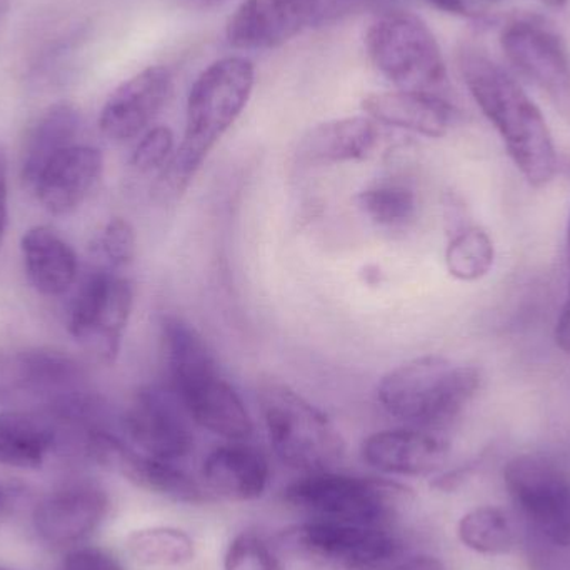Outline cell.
<instances>
[{"label":"cell","mask_w":570,"mask_h":570,"mask_svg":"<svg viewBox=\"0 0 570 570\" xmlns=\"http://www.w3.org/2000/svg\"><path fill=\"white\" fill-rule=\"evenodd\" d=\"M256 69L246 57H224L194 82L187 99L186 132L157 177L154 194L163 203L180 199L253 96Z\"/></svg>","instance_id":"1"},{"label":"cell","mask_w":570,"mask_h":570,"mask_svg":"<svg viewBox=\"0 0 570 570\" xmlns=\"http://www.w3.org/2000/svg\"><path fill=\"white\" fill-rule=\"evenodd\" d=\"M160 341L169 387L190 421L227 441H244L254 422L236 389L223 377L216 355L203 335L177 315H164Z\"/></svg>","instance_id":"2"},{"label":"cell","mask_w":570,"mask_h":570,"mask_svg":"<svg viewBox=\"0 0 570 570\" xmlns=\"http://www.w3.org/2000/svg\"><path fill=\"white\" fill-rule=\"evenodd\" d=\"M459 69L524 179L532 187L548 186L558 170V154L538 106L498 63L478 50L461 52Z\"/></svg>","instance_id":"3"},{"label":"cell","mask_w":570,"mask_h":570,"mask_svg":"<svg viewBox=\"0 0 570 570\" xmlns=\"http://www.w3.org/2000/svg\"><path fill=\"white\" fill-rule=\"evenodd\" d=\"M481 384V368L424 355L389 371L377 399L389 415L409 428L442 432L461 417Z\"/></svg>","instance_id":"4"},{"label":"cell","mask_w":570,"mask_h":570,"mask_svg":"<svg viewBox=\"0 0 570 570\" xmlns=\"http://www.w3.org/2000/svg\"><path fill=\"white\" fill-rule=\"evenodd\" d=\"M261 412L271 445L287 468L332 471L344 458V439L331 419L277 377L259 382Z\"/></svg>","instance_id":"5"},{"label":"cell","mask_w":570,"mask_h":570,"mask_svg":"<svg viewBox=\"0 0 570 570\" xmlns=\"http://www.w3.org/2000/svg\"><path fill=\"white\" fill-rule=\"evenodd\" d=\"M411 491L397 482L334 471L311 472L285 488L288 508L312 521L384 528L407 505Z\"/></svg>","instance_id":"6"},{"label":"cell","mask_w":570,"mask_h":570,"mask_svg":"<svg viewBox=\"0 0 570 570\" xmlns=\"http://www.w3.org/2000/svg\"><path fill=\"white\" fill-rule=\"evenodd\" d=\"M365 49L375 69L397 89L438 94L444 86L441 47L414 13L391 10L375 17L365 33Z\"/></svg>","instance_id":"7"},{"label":"cell","mask_w":570,"mask_h":570,"mask_svg":"<svg viewBox=\"0 0 570 570\" xmlns=\"http://www.w3.org/2000/svg\"><path fill=\"white\" fill-rule=\"evenodd\" d=\"M279 539L288 554L331 570H375L402 551L401 539L389 529L312 519L285 529Z\"/></svg>","instance_id":"8"},{"label":"cell","mask_w":570,"mask_h":570,"mask_svg":"<svg viewBox=\"0 0 570 570\" xmlns=\"http://www.w3.org/2000/svg\"><path fill=\"white\" fill-rule=\"evenodd\" d=\"M134 307L132 284L119 271L97 266L73 292L67 312L72 337L106 364H114Z\"/></svg>","instance_id":"9"},{"label":"cell","mask_w":570,"mask_h":570,"mask_svg":"<svg viewBox=\"0 0 570 570\" xmlns=\"http://www.w3.org/2000/svg\"><path fill=\"white\" fill-rule=\"evenodd\" d=\"M504 481L518 508L559 548H570V475L551 459L519 455L504 469Z\"/></svg>","instance_id":"10"},{"label":"cell","mask_w":570,"mask_h":570,"mask_svg":"<svg viewBox=\"0 0 570 570\" xmlns=\"http://www.w3.org/2000/svg\"><path fill=\"white\" fill-rule=\"evenodd\" d=\"M7 392L39 405L42 414L66 417L94 401L82 371L59 352H23L13 358L7 374Z\"/></svg>","instance_id":"11"},{"label":"cell","mask_w":570,"mask_h":570,"mask_svg":"<svg viewBox=\"0 0 570 570\" xmlns=\"http://www.w3.org/2000/svg\"><path fill=\"white\" fill-rule=\"evenodd\" d=\"M190 417L177 395L159 385L139 389L122 417L127 442L142 454L174 462L193 452Z\"/></svg>","instance_id":"12"},{"label":"cell","mask_w":570,"mask_h":570,"mask_svg":"<svg viewBox=\"0 0 570 570\" xmlns=\"http://www.w3.org/2000/svg\"><path fill=\"white\" fill-rule=\"evenodd\" d=\"M83 449L90 458L120 472L127 481L144 491L177 504L203 505L214 501L209 489H204L193 475L176 468L174 462L142 454L107 429H94Z\"/></svg>","instance_id":"13"},{"label":"cell","mask_w":570,"mask_h":570,"mask_svg":"<svg viewBox=\"0 0 570 570\" xmlns=\"http://www.w3.org/2000/svg\"><path fill=\"white\" fill-rule=\"evenodd\" d=\"M501 46L518 72L570 122V57L561 37L541 23L519 20L505 27Z\"/></svg>","instance_id":"14"},{"label":"cell","mask_w":570,"mask_h":570,"mask_svg":"<svg viewBox=\"0 0 570 570\" xmlns=\"http://www.w3.org/2000/svg\"><path fill=\"white\" fill-rule=\"evenodd\" d=\"M327 20L325 0H244L227 23V40L236 49H276Z\"/></svg>","instance_id":"15"},{"label":"cell","mask_w":570,"mask_h":570,"mask_svg":"<svg viewBox=\"0 0 570 570\" xmlns=\"http://www.w3.org/2000/svg\"><path fill=\"white\" fill-rule=\"evenodd\" d=\"M107 492L96 482L63 484L33 509L32 522L39 538L50 546H72L89 538L109 514Z\"/></svg>","instance_id":"16"},{"label":"cell","mask_w":570,"mask_h":570,"mask_svg":"<svg viewBox=\"0 0 570 570\" xmlns=\"http://www.w3.org/2000/svg\"><path fill=\"white\" fill-rule=\"evenodd\" d=\"M173 86V72L164 66L147 67L130 77L104 104L100 132L116 142L139 136L166 107Z\"/></svg>","instance_id":"17"},{"label":"cell","mask_w":570,"mask_h":570,"mask_svg":"<svg viewBox=\"0 0 570 570\" xmlns=\"http://www.w3.org/2000/svg\"><path fill=\"white\" fill-rule=\"evenodd\" d=\"M449 442L441 432L417 428L389 429L368 435L362 444L365 464L375 471L404 478L438 472L449 458Z\"/></svg>","instance_id":"18"},{"label":"cell","mask_w":570,"mask_h":570,"mask_svg":"<svg viewBox=\"0 0 570 570\" xmlns=\"http://www.w3.org/2000/svg\"><path fill=\"white\" fill-rule=\"evenodd\" d=\"M104 159L96 147L73 144L60 150L40 173L33 193L53 216L76 210L102 176Z\"/></svg>","instance_id":"19"},{"label":"cell","mask_w":570,"mask_h":570,"mask_svg":"<svg viewBox=\"0 0 570 570\" xmlns=\"http://www.w3.org/2000/svg\"><path fill=\"white\" fill-rule=\"evenodd\" d=\"M362 109L374 122L421 136H445L455 120V109L439 94L394 90L371 94L362 100Z\"/></svg>","instance_id":"20"},{"label":"cell","mask_w":570,"mask_h":570,"mask_svg":"<svg viewBox=\"0 0 570 570\" xmlns=\"http://www.w3.org/2000/svg\"><path fill=\"white\" fill-rule=\"evenodd\" d=\"M203 475L210 494L229 502H250L266 494L271 468L257 449L229 444L214 449L207 455Z\"/></svg>","instance_id":"21"},{"label":"cell","mask_w":570,"mask_h":570,"mask_svg":"<svg viewBox=\"0 0 570 570\" xmlns=\"http://www.w3.org/2000/svg\"><path fill=\"white\" fill-rule=\"evenodd\" d=\"M379 142L371 117L328 120L308 130L298 144V157L308 164H344L364 160Z\"/></svg>","instance_id":"22"},{"label":"cell","mask_w":570,"mask_h":570,"mask_svg":"<svg viewBox=\"0 0 570 570\" xmlns=\"http://www.w3.org/2000/svg\"><path fill=\"white\" fill-rule=\"evenodd\" d=\"M59 429L39 411H0V464L13 469H39L59 444Z\"/></svg>","instance_id":"23"},{"label":"cell","mask_w":570,"mask_h":570,"mask_svg":"<svg viewBox=\"0 0 570 570\" xmlns=\"http://www.w3.org/2000/svg\"><path fill=\"white\" fill-rule=\"evenodd\" d=\"M20 249L29 283L40 294L57 297L76 283V253L56 230L32 227L23 234Z\"/></svg>","instance_id":"24"},{"label":"cell","mask_w":570,"mask_h":570,"mask_svg":"<svg viewBox=\"0 0 570 570\" xmlns=\"http://www.w3.org/2000/svg\"><path fill=\"white\" fill-rule=\"evenodd\" d=\"M79 112L69 104L50 107L30 130L22 150V179L33 189L43 167L67 147L76 144Z\"/></svg>","instance_id":"25"},{"label":"cell","mask_w":570,"mask_h":570,"mask_svg":"<svg viewBox=\"0 0 570 570\" xmlns=\"http://www.w3.org/2000/svg\"><path fill=\"white\" fill-rule=\"evenodd\" d=\"M127 551L147 568H180L196 554L193 538L183 529L146 528L127 538Z\"/></svg>","instance_id":"26"},{"label":"cell","mask_w":570,"mask_h":570,"mask_svg":"<svg viewBox=\"0 0 570 570\" xmlns=\"http://www.w3.org/2000/svg\"><path fill=\"white\" fill-rule=\"evenodd\" d=\"M494 261V240L481 227L471 224L449 239L445 266L454 279L475 283L491 273Z\"/></svg>","instance_id":"27"},{"label":"cell","mask_w":570,"mask_h":570,"mask_svg":"<svg viewBox=\"0 0 570 570\" xmlns=\"http://www.w3.org/2000/svg\"><path fill=\"white\" fill-rule=\"evenodd\" d=\"M355 200L372 223L389 229L407 226L417 210L414 190L399 183L375 184L358 193Z\"/></svg>","instance_id":"28"},{"label":"cell","mask_w":570,"mask_h":570,"mask_svg":"<svg viewBox=\"0 0 570 570\" xmlns=\"http://www.w3.org/2000/svg\"><path fill=\"white\" fill-rule=\"evenodd\" d=\"M458 535L465 548L478 554H505L514 544L508 518L495 508L472 509L459 522Z\"/></svg>","instance_id":"29"},{"label":"cell","mask_w":570,"mask_h":570,"mask_svg":"<svg viewBox=\"0 0 570 570\" xmlns=\"http://www.w3.org/2000/svg\"><path fill=\"white\" fill-rule=\"evenodd\" d=\"M136 250V230L122 217L110 219L90 244V253L97 266L112 271H120L132 264Z\"/></svg>","instance_id":"30"},{"label":"cell","mask_w":570,"mask_h":570,"mask_svg":"<svg viewBox=\"0 0 570 570\" xmlns=\"http://www.w3.org/2000/svg\"><path fill=\"white\" fill-rule=\"evenodd\" d=\"M224 570H284V566L261 535L243 532L227 546Z\"/></svg>","instance_id":"31"},{"label":"cell","mask_w":570,"mask_h":570,"mask_svg":"<svg viewBox=\"0 0 570 570\" xmlns=\"http://www.w3.org/2000/svg\"><path fill=\"white\" fill-rule=\"evenodd\" d=\"M176 147L174 132L169 127H154L140 139L130 157V166L136 173L149 174L163 170L169 163Z\"/></svg>","instance_id":"32"},{"label":"cell","mask_w":570,"mask_h":570,"mask_svg":"<svg viewBox=\"0 0 570 570\" xmlns=\"http://www.w3.org/2000/svg\"><path fill=\"white\" fill-rule=\"evenodd\" d=\"M60 570H124V568L112 554L102 549L82 548L69 552Z\"/></svg>","instance_id":"33"},{"label":"cell","mask_w":570,"mask_h":570,"mask_svg":"<svg viewBox=\"0 0 570 570\" xmlns=\"http://www.w3.org/2000/svg\"><path fill=\"white\" fill-rule=\"evenodd\" d=\"M375 570H445L441 559L432 558V556H412L404 561L389 562L382 568Z\"/></svg>","instance_id":"34"},{"label":"cell","mask_w":570,"mask_h":570,"mask_svg":"<svg viewBox=\"0 0 570 570\" xmlns=\"http://www.w3.org/2000/svg\"><path fill=\"white\" fill-rule=\"evenodd\" d=\"M568 249H569V273H570V219H569V233H568ZM556 341H558L559 347L562 351L570 354V279L568 287V297H566L564 307L561 311V317L558 321V327H556Z\"/></svg>","instance_id":"35"},{"label":"cell","mask_w":570,"mask_h":570,"mask_svg":"<svg viewBox=\"0 0 570 570\" xmlns=\"http://www.w3.org/2000/svg\"><path fill=\"white\" fill-rule=\"evenodd\" d=\"M7 166L6 157L0 150V247L3 244L7 230Z\"/></svg>","instance_id":"36"},{"label":"cell","mask_w":570,"mask_h":570,"mask_svg":"<svg viewBox=\"0 0 570 570\" xmlns=\"http://www.w3.org/2000/svg\"><path fill=\"white\" fill-rule=\"evenodd\" d=\"M421 2L429 3V6L444 10V12L458 13V16H468L469 13L464 0H421Z\"/></svg>","instance_id":"37"},{"label":"cell","mask_w":570,"mask_h":570,"mask_svg":"<svg viewBox=\"0 0 570 570\" xmlns=\"http://www.w3.org/2000/svg\"><path fill=\"white\" fill-rule=\"evenodd\" d=\"M179 2L184 7H189V9L204 10L216 7L217 3H223L224 0H179Z\"/></svg>","instance_id":"38"},{"label":"cell","mask_w":570,"mask_h":570,"mask_svg":"<svg viewBox=\"0 0 570 570\" xmlns=\"http://www.w3.org/2000/svg\"><path fill=\"white\" fill-rule=\"evenodd\" d=\"M541 2H544L546 6L562 7L568 0H541Z\"/></svg>","instance_id":"39"},{"label":"cell","mask_w":570,"mask_h":570,"mask_svg":"<svg viewBox=\"0 0 570 570\" xmlns=\"http://www.w3.org/2000/svg\"><path fill=\"white\" fill-rule=\"evenodd\" d=\"M2 505H3V494H2V489H0V509H2Z\"/></svg>","instance_id":"40"},{"label":"cell","mask_w":570,"mask_h":570,"mask_svg":"<svg viewBox=\"0 0 570 570\" xmlns=\"http://www.w3.org/2000/svg\"><path fill=\"white\" fill-rule=\"evenodd\" d=\"M0 570H13V569L0 568Z\"/></svg>","instance_id":"41"}]
</instances>
